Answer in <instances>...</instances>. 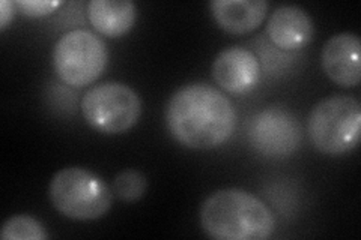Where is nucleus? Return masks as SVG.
Masks as SVG:
<instances>
[{
    "label": "nucleus",
    "instance_id": "1",
    "mask_svg": "<svg viewBox=\"0 0 361 240\" xmlns=\"http://www.w3.org/2000/svg\"><path fill=\"white\" fill-rule=\"evenodd\" d=\"M164 118L173 139L195 151H209L224 144L236 128L232 101L205 83L179 87L167 102Z\"/></svg>",
    "mask_w": 361,
    "mask_h": 240
},
{
    "label": "nucleus",
    "instance_id": "2",
    "mask_svg": "<svg viewBox=\"0 0 361 240\" xmlns=\"http://www.w3.org/2000/svg\"><path fill=\"white\" fill-rule=\"evenodd\" d=\"M199 218L203 232L216 240H265L276 228L268 206L240 188L212 192L202 203Z\"/></svg>",
    "mask_w": 361,
    "mask_h": 240
},
{
    "label": "nucleus",
    "instance_id": "3",
    "mask_svg": "<svg viewBox=\"0 0 361 240\" xmlns=\"http://www.w3.org/2000/svg\"><path fill=\"white\" fill-rule=\"evenodd\" d=\"M53 208L65 218L95 221L111 208V191L106 182L83 167H65L56 173L49 185Z\"/></svg>",
    "mask_w": 361,
    "mask_h": 240
},
{
    "label": "nucleus",
    "instance_id": "4",
    "mask_svg": "<svg viewBox=\"0 0 361 240\" xmlns=\"http://www.w3.org/2000/svg\"><path fill=\"white\" fill-rule=\"evenodd\" d=\"M361 106L349 95L321 99L309 116L307 132L314 149L324 155L351 152L360 143Z\"/></svg>",
    "mask_w": 361,
    "mask_h": 240
},
{
    "label": "nucleus",
    "instance_id": "5",
    "mask_svg": "<svg viewBox=\"0 0 361 240\" xmlns=\"http://www.w3.org/2000/svg\"><path fill=\"white\" fill-rule=\"evenodd\" d=\"M109 62L104 41L86 29L66 32L54 44L53 66L62 82L82 89L103 75Z\"/></svg>",
    "mask_w": 361,
    "mask_h": 240
},
{
    "label": "nucleus",
    "instance_id": "6",
    "mask_svg": "<svg viewBox=\"0 0 361 240\" xmlns=\"http://www.w3.org/2000/svg\"><path fill=\"white\" fill-rule=\"evenodd\" d=\"M87 125L99 134L127 132L142 116V99L133 87L121 82H106L90 87L82 99Z\"/></svg>",
    "mask_w": 361,
    "mask_h": 240
},
{
    "label": "nucleus",
    "instance_id": "7",
    "mask_svg": "<svg viewBox=\"0 0 361 240\" xmlns=\"http://www.w3.org/2000/svg\"><path fill=\"white\" fill-rule=\"evenodd\" d=\"M250 143L265 156H288L301 141L298 119L283 107H268L252 119Z\"/></svg>",
    "mask_w": 361,
    "mask_h": 240
},
{
    "label": "nucleus",
    "instance_id": "8",
    "mask_svg": "<svg viewBox=\"0 0 361 240\" xmlns=\"http://www.w3.org/2000/svg\"><path fill=\"white\" fill-rule=\"evenodd\" d=\"M211 74L220 89L232 95H243L257 86L261 63L252 50L233 45L217 54Z\"/></svg>",
    "mask_w": 361,
    "mask_h": 240
},
{
    "label": "nucleus",
    "instance_id": "9",
    "mask_svg": "<svg viewBox=\"0 0 361 240\" xmlns=\"http://www.w3.org/2000/svg\"><path fill=\"white\" fill-rule=\"evenodd\" d=\"M361 42L357 33L342 32L325 42L321 63L331 82L341 87H355L361 80Z\"/></svg>",
    "mask_w": 361,
    "mask_h": 240
},
{
    "label": "nucleus",
    "instance_id": "10",
    "mask_svg": "<svg viewBox=\"0 0 361 240\" xmlns=\"http://www.w3.org/2000/svg\"><path fill=\"white\" fill-rule=\"evenodd\" d=\"M314 33L313 20L297 5L276 8L267 23V35L277 49L298 50L307 45Z\"/></svg>",
    "mask_w": 361,
    "mask_h": 240
},
{
    "label": "nucleus",
    "instance_id": "11",
    "mask_svg": "<svg viewBox=\"0 0 361 240\" xmlns=\"http://www.w3.org/2000/svg\"><path fill=\"white\" fill-rule=\"evenodd\" d=\"M267 0H212L211 14L217 26L231 35H245L262 25L268 14Z\"/></svg>",
    "mask_w": 361,
    "mask_h": 240
},
{
    "label": "nucleus",
    "instance_id": "12",
    "mask_svg": "<svg viewBox=\"0 0 361 240\" xmlns=\"http://www.w3.org/2000/svg\"><path fill=\"white\" fill-rule=\"evenodd\" d=\"M86 11L90 25L109 38L123 37L137 20V5L131 0H90Z\"/></svg>",
    "mask_w": 361,
    "mask_h": 240
},
{
    "label": "nucleus",
    "instance_id": "13",
    "mask_svg": "<svg viewBox=\"0 0 361 240\" xmlns=\"http://www.w3.org/2000/svg\"><path fill=\"white\" fill-rule=\"evenodd\" d=\"M0 237L4 240H44L49 234L44 225L32 215H13L4 222Z\"/></svg>",
    "mask_w": 361,
    "mask_h": 240
},
{
    "label": "nucleus",
    "instance_id": "14",
    "mask_svg": "<svg viewBox=\"0 0 361 240\" xmlns=\"http://www.w3.org/2000/svg\"><path fill=\"white\" fill-rule=\"evenodd\" d=\"M146 188H148L146 176L134 168L123 170L113 179V192L116 194L118 198L127 203L142 198L146 194Z\"/></svg>",
    "mask_w": 361,
    "mask_h": 240
},
{
    "label": "nucleus",
    "instance_id": "15",
    "mask_svg": "<svg viewBox=\"0 0 361 240\" xmlns=\"http://www.w3.org/2000/svg\"><path fill=\"white\" fill-rule=\"evenodd\" d=\"M17 8L27 17H44L62 5L61 0H18Z\"/></svg>",
    "mask_w": 361,
    "mask_h": 240
},
{
    "label": "nucleus",
    "instance_id": "16",
    "mask_svg": "<svg viewBox=\"0 0 361 240\" xmlns=\"http://www.w3.org/2000/svg\"><path fill=\"white\" fill-rule=\"evenodd\" d=\"M14 18V4L2 0L0 2V30H5L9 25V21Z\"/></svg>",
    "mask_w": 361,
    "mask_h": 240
}]
</instances>
